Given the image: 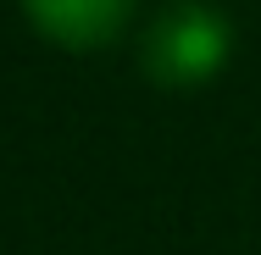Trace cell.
Wrapping results in <instances>:
<instances>
[{"label": "cell", "mask_w": 261, "mask_h": 255, "mask_svg": "<svg viewBox=\"0 0 261 255\" xmlns=\"http://www.w3.org/2000/svg\"><path fill=\"white\" fill-rule=\"evenodd\" d=\"M233 50V34H228V17L206 6V0H172L161 6L156 22L145 28V45L139 61L145 72L167 83V89H189V83H206L222 72V61Z\"/></svg>", "instance_id": "obj_1"}, {"label": "cell", "mask_w": 261, "mask_h": 255, "mask_svg": "<svg viewBox=\"0 0 261 255\" xmlns=\"http://www.w3.org/2000/svg\"><path fill=\"white\" fill-rule=\"evenodd\" d=\"M34 28L50 34L72 50H89L122 34V22L134 17V0H22Z\"/></svg>", "instance_id": "obj_2"}]
</instances>
